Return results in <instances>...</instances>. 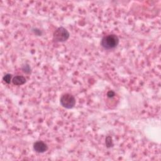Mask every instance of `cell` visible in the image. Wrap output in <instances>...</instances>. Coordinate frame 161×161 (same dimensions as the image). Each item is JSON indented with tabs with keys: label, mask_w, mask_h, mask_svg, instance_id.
<instances>
[{
	"label": "cell",
	"mask_w": 161,
	"mask_h": 161,
	"mask_svg": "<svg viewBox=\"0 0 161 161\" xmlns=\"http://www.w3.org/2000/svg\"><path fill=\"white\" fill-rule=\"evenodd\" d=\"M106 143L108 147H111L113 146V142L111 138L110 137H107L106 139Z\"/></svg>",
	"instance_id": "52a82bcc"
},
{
	"label": "cell",
	"mask_w": 161,
	"mask_h": 161,
	"mask_svg": "<svg viewBox=\"0 0 161 161\" xmlns=\"http://www.w3.org/2000/svg\"><path fill=\"white\" fill-rule=\"evenodd\" d=\"M23 69V71L25 72V73H30V72H31V69H30V66H28V65L27 64H26V65H24V66H23L22 67Z\"/></svg>",
	"instance_id": "ba28073f"
},
{
	"label": "cell",
	"mask_w": 161,
	"mask_h": 161,
	"mask_svg": "<svg viewBox=\"0 0 161 161\" xmlns=\"http://www.w3.org/2000/svg\"><path fill=\"white\" fill-rule=\"evenodd\" d=\"M60 101L61 105L67 109L72 108L76 104L75 98L72 94L69 93L64 94L60 98Z\"/></svg>",
	"instance_id": "3957f363"
},
{
	"label": "cell",
	"mask_w": 161,
	"mask_h": 161,
	"mask_svg": "<svg viewBox=\"0 0 161 161\" xmlns=\"http://www.w3.org/2000/svg\"><path fill=\"white\" fill-rule=\"evenodd\" d=\"M12 82L15 85H21L26 82V78L22 76H16L13 78Z\"/></svg>",
	"instance_id": "5b68a950"
},
{
	"label": "cell",
	"mask_w": 161,
	"mask_h": 161,
	"mask_svg": "<svg viewBox=\"0 0 161 161\" xmlns=\"http://www.w3.org/2000/svg\"><path fill=\"white\" fill-rule=\"evenodd\" d=\"M119 43V38L116 35L111 34L104 36L101 40V44L104 49L107 50L113 49Z\"/></svg>",
	"instance_id": "6da1fadb"
},
{
	"label": "cell",
	"mask_w": 161,
	"mask_h": 161,
	"mask_svg": "<svg viewBox=\"0 0 161 161\" xmlns=\"http://www.w3.org/2000/svg\"><path fill=\"white\" fill-rule=\"evenodd\" d=\"M33 149L38 153H43L48 149V146L45 143L42 141H38L34 143Z\"/></svg>",
	"instance_id": "277c9868"
},
{
	"label": "cell",
	"mask_w": 161,
	"mask_h": 161,
	"mask_svg": "<svg viewBox=\"0 0 161 161\" xmlns=\"http://www.w3.org/2000/svg\"><path fill=\"white\" fill-rule=\"evenodd\" d=\"M107 95H108V96L109 97V98H111V97L114 96H115V93L113 91H110L108 93Z\"/></svg>",
	"instance_id": "9c48e42d"
},
{
	"label": "cell",
	"mask_w": 161,
	"mask_h": 161,
	"mask_svg": "<svg viewBox=\"0 0 161 161\" xmlns=\"http://www.w3.org/2000/svg\"><path fill=\"white\" fill-rule=\"evenodd\" d=\"M69 33L64 27H59L54 33L53 40L56 42H62L66 41L69 37Z\"/></svg>",
	"instance_id": "7a4b0ae2"
},
{
	"label": "cell",
	"mask_w": 161,
	"mask_h": 161,
	"mask_svg": "<svg viewBox=\"0 0 161 161\" xmlns=\"http://www.w3.org/2000/svg\"><path fill=\"white\" fill-rule=\"evenodd\" d=\"M11 78L12 76L11 74H7L5 75V76L3 77V81L5 82H6L7 84H10L11 81Z\"/></svg>",
	"instance_id": "8992f818"
}]
</instances>
